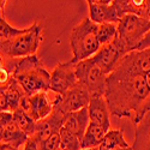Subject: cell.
I'll use <instances>...</instances> for the list:
<instances>
[{
	"mask_svg": "<svg viewBox=\"0 0 150 150\" xmlns=\"http://www.w3.org/2000/svg\"><path fill=\"white\" fill-rule=\"evenodd\" d=\"M149 96L150 90L144 74L132 76L113 71L107 76L105 100L110 115L131 118L133 121Z\"/></svg>",
	"mask_w": 150,
	"mask_h": 150,
	"instance_id": "1",
	"label": "cell"
},
{
	"mask_svg": "<svg viewBox=\"0 0 150 150\" xmlns=\"http://www.w3.org/2000/svg\"><path fill=\"white\" fill-rule=\"evenodd\" d=\"M3 66L13 77L27 96L49 90V73L39 57L30 55L21 59H4Z\"/></svg>",
	"mask_w": 150,
	"mask_h": 150,
	"instance_id": "2",
	"label": "cell"
},
{
	"mask_svg": "<svg viewBox=\"0 0 150 150\" xmlns=\"http://www.w3.org/2000/svg\"><path fill=\"white\" fill-rule=\"evenodd\" d=\"M96 29L97 24L91 22L89 18H84L77 27L72 29L70 36V45L73 57L70 61H72L73 64L91 58L100 49Z\"/></svg>",
	"mask_w": 150,
	"mask_h": 150,
	"instance_id": "3",
	"label": "cell"
},
{
	"mask_svg": "<svg viewBox=\"0 0 150 150\" xmlns=\"http://www.w3.org/2000/svg\"><path fill=\"white\" fill-rule=\"evenodd\" d=\"M42 39V27L39 22H35L24 34L8 42L0 43V55L3 59H21L35 55Z\"/></svg>",
	"mask_w": 150,
	"mask_h": 150,
	"instance_id": "4",
	"label": "cell"
},
{
	"mask_svg": "<svg viewBox=\"0 0 150 150\" xmlns=\"http://www.w3.org/2000/svg\"><path fill=\"white\" fill-rule=\"evenodd\" d=\"M150 30V21L136 15H125L117 23L118 40L126 53L137 49L143 37Z\"/></svg>",
	"mask_w": 150,
	"mask_h": 150,
	"instance_id": "5",
	"label": "cell"
},
{
	"mask_svg": "<svg viewBox=\"0 0 150 150\" xmlns=\"http://www.w3.org/2000/svg\"><path fill=\"white\" fill-rule=\"evenodd\" d=\"M77 82L88 90L91 96H105L107 88V76L97 65L89 59L79 61L74 66Z\"/></svg>",
	"mask_w": 150,
	"mask_h": 150,
	"instance_id": "6",
	"label": "cell"
},
{
	"mask_svg": "<svg viewBox=\"0 0 150 150\" xmlns=\"http://www.w3.org/2000/svg\"><path fill=\"white\" fill-rule=\"evenodd\" d=\"M57 94H54V97H51L48 91H41L34 94L31 96H24L21 101L19 108H22L37 122L45 118H47L52 113L53 107L58 100Z\"/></svg>",
	"mask_w": 150,
	"mask_h": 150,
	"instance_id": "7",
	"label": "cell"
},
{
	"mask_svg": "<svg viewBox=\"0 0 150 150\" xmlns=\"http://www.w3.org/2000/svg\"><path fill=\"white\" fill-rule=\"evenodd\" d=\"M126 54V51L117 36L115 40L100 47V49L90 58V60L105 72L106 76H108L110 72H113L120 60Z\"/></svg>",
	"mask_w": 150,
	"mask_h": 150,
	"instance_id": "8",
	"label": "cell"
},
{
	"mask_svg": "<svg viewBox=\"0 0 150 150\" xmlns=\"http://www.w3.org/2000/svg\"><path fill=\"white\" fill-rule=\"evenodd\" d=\"M89 101L90 94L81 83L77 82L64 95L58 96L54 107L61 110L64 114H69L72 112H77L82 108L88 107Z\"/></svg>",
	"mask_w": 150,
	"mask_h": 150,
	"instance_id": "9",
	"label": "cell"
},
{
	"mask_svg": "<svg viewBox=\"0 0 150 150\" xmlns=\"http://www.w3.org/2000/svg\"><path fill=\"white\" fill-rule=\"evenodd\" d=\"M113 71L132 76L150 72V47L143 51H133L127 53Z\"/></svg>",
	"mask_w": 150,
	"mask_h": 150,
	"instance_id": "10",
	"label": "cell"
},
{
	"mask_svg": "<svg viewBox=\"0 0 150 150\" xmlns=\"http://www.w3.org/2000/svg\"><path fill=\"white\" fill-rule=\"evenodd\" d=\"M74 66H76V64H73L72 61L64 62V64H58L57 67L51 73L49 91L61 96L70 88H72L77 83Z\"/></svg>",
	"mask_w": 150,
	"mask_h": 150,
	"instance_id": "11",
	"label": "cell"
},
{
	"mask_svg": "<svg viewBox=\"0 0 150 150\" xmlns=\"http://www.w3.org/2000/svg\"><path fill=\"white\" fill-rule=\"evenodd\" d=\"M89 19L95 24L114 23L117 24L121 15L117 7L115 0H88Z\"/></svg>",
	"mask_w": 150,
	"mask_h": 150,
	"instance_id": "12",
	"label": "cell"
},
{
	"mask_svg": "<svg viewBox=\"0 0 150 150\" xmlns=\"http://www.w3.org/2000/svg\"><path fill=\"white\" fill-rule=\"evenodd\" d=\"M65 118H66V114H64L57 107H53L52 113L47 118L36 122L35 132L30 138L34 139L36 143H40V142L47 139L48 137H51L55 133H59L60 129L62 127V125H64Z\"/></svg>",
	"mask_w": 150,
	"mask_h": 150,
	"instance_id": "13",
	"label": "cell"
},
{
	"mask_svg": "<svg viewBox=\"0 0 150 150\" xmlns=\"http://www.w3.org/2000/svg\"><path fill=\"white\" fill-rule=\"evenodd\" d=\"M89 122L101 125L107 129L110 127L109 110L106 103L105 96H91L88 105Z\"/></svg>",
	"mask_w": 150,
	"mask_h": 150,
	"instance_id": "14",
	"label": "cell"
},
{
	"mask_svg": "<svg viewBox=\"0 0 150 150\" xmlns=\"http://www.w3.org/2000/svg\"><path fill=\"white\" fill-rule=\"evenodd\" d=\"M89 125V115H88V107L82 108L77 112H72V113L66 114L65 121L62 127L65 130L73 133L77 138L82 142L83 136L85 133V130Z\"/></svg>",
	"mask_w": 150,
	"mask_h": 150,
	"instance_id": "15",
	"label": "cell"
},
{
	"mask_svg": "<svg viewBox=\"0 0 150 150\" xmlns=\"http://www.w3.org/2000/svg\"><path fill=\"white\" fill-rule=\"evenodd\" d=\"M121 16L136 15L150 21V0H115Z\"/></svg>",
	"mask_w": 150,
	"mask_h": 150,
	"instance_id": "16",
	"label": "cell"
},
{
	"mask_svg": "<svg viewBox=\"0 0 150 150\" xmlns=\"http://www.w3.org/2000/svg\"><path fill=\"white\" fill-rule=\"evenodd\" d=\"M109 131V129L101 126V125H96L93 122H89L88 127L85 130V133L83 136V139L81 142V150H88L97 148L101 144L103 137Z\"/></svg>",
	"mask_w": 150,
	"mask_h": 150,
	"instance_id": "17",
	"label": "cell"
},
{
	"mask_svg": "<svg viewBox=\"0 0 150 150\" xmlns=\"http://www.w3.org/2000/svg\"><path fill=\"white\" fill-rule=\"evenodd\" d=\"M133 150H150V112L146 113L143 119L136 124Z\"/></svg>",
	"mask_w": 150,
	"mask_h": 150,
	"instance_id": "18",
	"label": "cell"
},
{
	"mask_svg": "<svg viewBox=\"0 0 150 150\" xmlns=\"http://www.w3.org/2000/svg\"><path fill=\"white\" fill-rule=\"evenodd\" d=\"M28 139H29V137L17 126L15 121L3 129V142L1 143H7L15 148H19L25 144Z\"/></svg>",
	"mask_w": 150,
	"mask_h": 150,
	"instance_id": "19",
	"label": "cell"
},
{
	"mask_svg": "<svg viewBox=\"0 0 150 150\" xmlns=\"http://www.w3.org/2000/svg\"><path fill=\"white\" fill-rule=\"evenodd\" d=\"M130 144L125 141L121 130H109L97 146V150H114L117 148H127Z\"/></svg>",
	"mask_w": 150,
	"mask_h": 150,
	"instance_id": "20",
	"label": "cell"
},
{
	"mask_svg": "<svg viewBox=\"0 0 150 150\" xmlns=\"http://www.w3.org/2000/svg\"><path fill=\"white\" fill-rule=\"evenodd\" d=\"M5 5H6V1H0V43H5V42H8L11 40L16 39L17 36L24 34L28 29V28L17 29V28H13L10 25L4 17Z\"/></svg>",
	"mask_w": 150,
	"mask_h": 150,
	"instance_id": "21",
	"label": "cell"
},
{
	"mask_svg": "<svg viewBox=\"0 0 150 150\" xmlns=\"http://www.w3.org/2000/svg\"><path fill=\"white\" fill-rule=\"evenodd\" d=\"M12 115H13L15 124L30 138L35 132L36 121L27 113V112H24L22 108L16 109L13 113H12Z\"/></svg>",
	"mask_w": 150,
	"mask_h": 150,
	"instance_id": "22",
	"label": "cell"
},
{
	"mask_svg": "<svg viewBox=\"0 0 150 150\" xmlns=\"http://www.w3.org/2000/svg\"><path fill=\"white\" fill-rule=\"evenodd\" d=\"M96 36H97V41L100 43V47L112 42L113 40H115L117 36H118L117 24H114V23H101V24H97Z\"/></svg>",
	"mask_w": 150,
	"mask_h": 150,
	"instance_id": "23",
	"label": "cell"
},
{
	"mask_svg": "<svg viewBox=\"0 0 150 150\" xmlns=\"http://www.w3.org/2000/svg\"><path fill=\"white\" fill-rule=\"evenodd\" d=\"M60 136V150H81V141L73 133L61 127Z\"/></svg>",
	"mask_w": 150,
	"mask_h": 150,
	"instance_id": "24",
	"label": "cell"
},
{
	"mask_svg": "<svg viewBox=\"0 0 150 150\" xmlns=\"http://www.w3.org/2000/svg\"><path fill=\"white\" fill-rule=\"evenodd\" d=\"M40 150H59L60 149V136L59 133H55L47 139L37 143Z\"/></svg>",
	"mask_w": 150,
	"mask_h": 150,
	"instance_id": "25",
	"label": "cell"
},
{
	"mask_svg": "<svg viewBox=\"0 0 150 150\" xmlns=\"http://www.w3.org/2000/svg\"><path fill=\"white\" fill-rule=\"evenodd\" d=\"M13 122V115L10 112H3L0 113V127H6L7 125Z\"/></svg>",
	"mask_w": 150,
	"mask_h": 150,
	"instance_id": "26",
	"label": "cell"
},
{
	"mask_svg": "<svg viewBox=\"0 0 150 150\" xmlns=\"http://www.w3.org/2000/svg\"><path fill=\"white\" fill-rule=\"evenodd\" d=\"M150 47V30L148 31V34L143 37V40L141 41V43L138 45L136 51H143V49H146Z\"/></svg>",
	"mask_w": 150,
	"mask_h": 150,
	"instance_id": "27",
	"label": "cell"
},
{
	"mask_svg": "<svg viewBox=\"0 0 150 150\" xmlns=\"http://www.w3.org/2000/svg\"><path fill=\"white\" fill-rule=\"evenodd\" d=\"M23 150H40V149H39V145H37V143H36L34 139L29 138V139L27 141V143L24 144Z\"/></svg>",
	"mask_w": 150,
	"mask_h": 150,
	"instance_id": "28",
	"label": "cell"
},
{
	"mask_svg": "<svg viewBox=\"0 0 150 150\" xmlns=\"http://www.w3.org/2000/svg\"><path fill=\"white\" fill-rule=\"evenodd\" d=\"M0 150H18V148H15L7 143H0Z\"/></svg>",
	"mask_w": 150,
	"mask_h": 150,
	"instance_id": "29",
	"label": "cell"
},
{
	"mask_svg": "<svg viewBox=\"0 0 150 150\" xmlns=\"http://www.w3.org/2000/svg\"><path fill=\"white\" fill-rule=\"evenodd\" d=\"M114 150H133V149H132V146H127V148H117Z\"/></svg>",
	"mask_w": 150,
	"mask_h": 150,
	"instance_id": "30",
	"label": "cell"
},
{
	"mask_svg": "<svg viewBox=\"0 0 150 150\" xmlns=\"http://www.w3.org/2000/svg\"><path fill=\"white\" fill-rule=\"evenodd\" d=\"M3 64H4V59H3V57L0 55V69L3 67Z\"/></svg>",
	"mask_w": 150,
	"mask_h": 150,
	"instance_id": "31",
	"label": "cell"
},
{
	"mask_svg": "<svg viewBox=\"0 0 150 150\" xmlns=\"http://www.w3.org/2000/svg\"><path fill=\"white\" fill-rule=\"evenodd\" d=\"M94 149H95V148H94ZM94 149H88V150H94Z\"/></svg>",
	"mask_w": 150,
	"mask_h": 150,
	"instance_id": "32",
	"label": "cell"
},
{
	"mask_svg": "<svg viewBox=\"0 0 150 150\" xmlns=\"http://www.w3.org/2000/svg\"><path fill=\"white\" fill-rule=\"evenodd\" d=\"M94 150H97V148H95V149H94Z\"/></svg>",
	"mask_w": 150,
	"mask_h": 150,
	"instance_id": "33",
	"label": "cell"
},
{
	"mask_svg": "<svg viewBox=\"0 0 150 150\" xmlns=\"http://www.w3.org/2000/svg\"><path fill=\"white\" fill-rule=\"evenodd\" d=\"M59 150H60V149H59Z\"/></svg>",
	"mask_w": 150,
	"mask_h": 150,
	"instance_id": "34",
	"label": "cell"
}]
</instances>
